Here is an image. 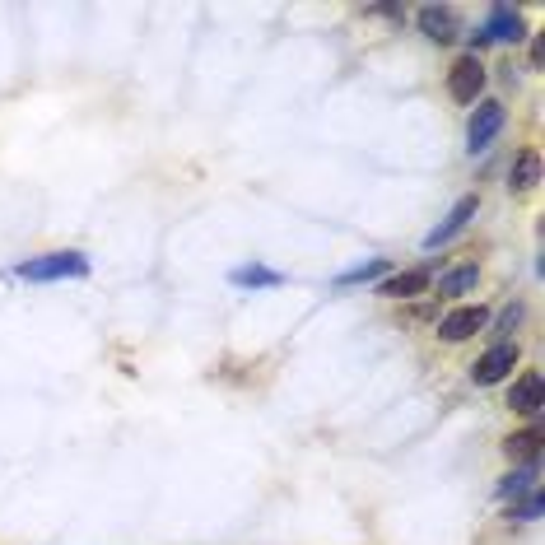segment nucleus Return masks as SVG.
<instances>
[{
    "mask_svg": "<svg viewBox=\"0 0 545 545\" xmlns=\"http://www.w3.org/2000/svg\"><path fill=\"white\" fill-rule=\"evenodd\" d=\"M19 275L24 280H80V275H89V261L80 252H47V257L24 261Z\"/></svg>",
    "mask_w": 545,
    "mask_h": 545,
    "instance_id": "1",
    "label": "nucleus"
},
{
    "mask_svg": "<svg viewBox=\"0 0 545 545\" xmlns=\"http://www.w3.org/2000/svg\"><path fill=\"white\" fill-rule=\"evenodd\" d=\"M499 131H504V103H499V98H480L476 112H471V122H466V150L471 154L485 150Z\"/></svg>",
    "mask_w": 545,
    "mask_h": 545,
    "instance_id": "2",
    "label": "nucleus"
},
{
    "mask_svg": "<svg viewBox=\"0 0 545 545\" xmlns=\"http://www.w3.org/2000/svg\"><path fill=\"white\" fill-rule=\"evenodd\" d=\"M480 89H485V66H480V56L476 52L457 56L452 70H448V94L457 98V103H476Z\"/></svg>",
    "mask_w": 545,
    "mask_h": 545,
    "instance_id": "3",
    "label": "nucleus"
},
{
    "mask_svg": "<svg viewBox=\"0 0 545 545\" xmlns=\"http://www.w3.org/2000/svg\"><path fill=\"white\" fill-rule=\"evenodd\" d=\"M513 364H518V345L504 341V345H494V350H485V355L471 364V378H476L480 387H494V382H504L508 373H513Z\"/></svg>",
    "mask_w": 545,
    "mask_h": 545,
    "instance_id": "4",
    "label": "nucleus"
},
{
    "mask_svg": "<svg viewBox=\"0 0 545 545\" xmlns=\"http://www.w3.org/2000/svg\"><path fill=\"white\" fill-rule=\"evenodd\" d=\"M485 322H490V313H485L480 303H466V308H452V313L438 322V336H443V341H466V336H476Z\"/></svg>",
    "mask_w": 545,
    "mask_h": 545,
    "instance_id": "5",
    "label": "nucleus"
},
{
    "mask_svg": "<svg viewBox=\"0 0 545 545\" xmlns=\"http://www.w3.org/2000/svg\"><path fill=\"white\" fill-rule=\"evenodd\" d=\"M480 38H485V42H522V38H527V19H522L513 5H494L490 24L480 28Z\"/></svg>",
    "mask_w": 545,
    "mask_h": 545,
    "instance_id": "6",
    "label": "nucleus"
},
{
    "mask_svg": "<svg viewBox=\"0 0 545 545\" xmlns=\"http://www.w3.org/2000/svg\"><path fill=\"white\" fill-rule=\"evenodd\" d=\"M476 210H480V201H476V196H462V201L452 205V210H448V219H443V224H438L434 233H424V247L434 252V247L452 243V238H457V233H462L466 224H471V215H476Z\"/></svg>",
    "mask_w": 545,
    "mask_h": 545,
    "instance_id": "7",
    "label": "nucleus"
},
{
    "mask_svg": "<svg viewBox=\"0 0 545 545\" xmlns=\"http://www.w3.org/2000/svg\"><path fill=\"white\" fill-rule=\"evenodd\" d=\"M541 396H545V382L536 368H527L518 382H513V392H508V406L518 410V415H536L541 410Z\"/></svg>",
    "mask_w": 545,
    "mask_h": 545,
    "instance_id": "8",
    "label": "nucleus"
},
{
    "mask_svg": "<svg viewBox=\"0 0 545 545\" xmlns=\"http://www.w3.org/2000/svg\"><path fill=\"white\" fill-rule=\"evenodd\" d=\"M429 285H434V275L429 271H396L378 285V294L382 299H415V294H424Z\"/></svg>",
    "mask_w": 545,
    "mask_h": 545,
    "instance_id": "9",
    "label": "nucleus"
},
{
    "mask_svg": "<svg viewBox=\"0 0 545 545\" xmlns=\"http://www.w3.org/2000/svg\"><path fill=\"white\" fill-rule=\"evenodd\" d=\"M420 28L429 42H452L457 38V14L448 5H424L420 10Z\"/></svg>",
    "mask_w": 545,
    "mask_h": 545,
    "instance_id": "10",
    "label": "nucleus"
},
{
    "mask_svg": "<svg viewBox=\"0 0 545 545\" xmlns=\"http://www.w3.org/2000/svg\"><path fill=\"white\" fill-rule=\"evenodd\" d=\"M536 182H541V154H536V150H522L518 159H513L508 187H513V191H532Z\"/></svg>",
    "mask_w": 545,
    "mask_h": 545,
    "instance_id": "11",
    "label": "nucleus"
},
{
    "mask_svg": "<svg viewBox=\"0 0 545 545\" xmlns=\"http://www.w3.org/2000/svg\"><path fill=\"white\" fill-rule=\"evenodd\" d=\"M480 285V266L466 261V266H452L448 275H438V294H466V289Z\"/></svg>",
    "mask_w": 545,
    "mask_h": 545,
    "instance_id": "12",
    "label": "nucleus"
},
{
    "mask_svg": "<svg viewBox=\"0 0 545 545\" xmlns=\"http://www.w3.org/2000/svg\"><path fill=\"white\" fill-rule=\"evenodd\" d=\"M536 452H541V429H522V434L508 438V457H522V462L532 466Z\"/></svg>",
    "mask_w": 545,
    "mask_h": 545,
    "instance_id": "13",
    "label": "nucleus"
},
{
    "mask_svg": "<svg viewBox=\"0 0 545 545\" xmlns=\"http://www.w3.org/2000/svg\"><path fill=\"white\" fill-rule=\"evenodd\" d=\"M382 275H387V261L373 257V261H364V266H355V271L336 275V285H368V280H382Z\"/></svg>",
    "mask_w": 545,
    "mask_h": 545,
    "instance_id": "14",
    "label": "nucleus"
},
{
    "mask_svg": "<svg viewBox=\"0 0 545 545\" xmlns=\"http://www.w3.org/2000/svg\"><path fill=\"white\" fill-rule=\"evenodd\" d=\"M233 285L271 289V285H280V275H275V271H266V266H238V271H233Z\"/></svg>",
    "mask_w": 545,
    "mask_h": 545,
    "instance_id": "15",
    "label": "nucleus"
},
{
    "mask_svg": "<svg viewBox=\"0 0 545 545\" xmlns=\"http://www.w3.org/2000/svg\"><path fill=\"white\" fill-rule=\"evenodd\" d=\"M532 480H536V462H532V466H522V471H513V476H508L504 485H499V494H504V499H518V494L532 490Z\"/></svg>",
    "mask_w": 545,
    "mask_h": 545,
    "instance_id": "16",
    "label": "nucleus"
},
{
    "mask_svg": "<svg viewBox=\"0 0 545 545\" xmlns=\"http://www.w3.org/2000/svg\"><path fill=\"white\" fill-rule=\"evenodd\" d=\"M513 518H522V522H536V518H541V494H532V499H527L522 508H513Z\"/></svg>",
    "mask_w": 545,
    "mask_h": 545,
    "instance_id": "17",
    "label": "nucleus"
},
{
    "mask_svg": "<svg viewBox=\"0 0 545 545\" xmlns=\"http://www.w3.org/2000/svg\"><path fill=\"white\" fill-rule=\"evenodd\" d=\"M518 317H522V308H508V313H504V331L518 327Z\"/></svg>",
    "mask_w": 545,
    "mask_h": 545,
    "instance_id": "18",
    "label": "nucleus"
}]
</instances>
